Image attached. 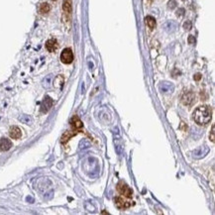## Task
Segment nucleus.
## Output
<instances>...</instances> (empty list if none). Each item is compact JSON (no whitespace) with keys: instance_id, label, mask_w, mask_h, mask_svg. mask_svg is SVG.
<instances>
[{"instance_id":"10","label":"nucleus","mask_w":215,"mask_h":215,"mask_svg":"<svg viewBox=\"0 0 215 215\" xmlns=\"http://www.w3.org/2000/svg\"><path fill=\"white\" fill-rule=\"evenodd\" d=\"M114 201H115V204H116L117 207L120 208V209H125V208H128V207L131 206V203L128 202V201H126V200H124L122 197H115Z\"/></svg>"},{"instance_id":"19","label":"nucleus","mask_w":215,"mask_h":215,"mask_svg":"<svg viewBox=\"0 0 215 215\" xmlns=\"http://www.w3.org/2000/svg\"><path fill=\"white\" fill-rule=\"evenodd\" d=\"M168 7L170 8V9H175L176 7V0H170L168 3Z\"/></svg>"},{"instance_id":"22","label":"nucleus","mask_w":215,"mask_h":215,"mask_svg":"<svg viewBox=\"0 0 215 215\" xmlns=\"http://www.w3.org/2000/svg\"><path fill=\"white\" fill-rule=\"evenodd\" d=\"M184 14V9L183 8H179V9L176 11V16H178V17H181Z\"/></svg>"},{"instance_id":"20","label":"nucleus","mask_w":215,"mask_h":215,"mask_svg":"<svg viewBox=\"0 0 215 215\" xmlns=\"http://www.w3.org/2000/svg\"><path fill=\"white\" fill-rule=\"evenodd\" d=\"M191 22H190V21H186V22H184V24H183V28H184V30H187V31H188V30H190L191 29Z\"/></svg>"},{"instance_id":"5","label":"nucleus","mask_w":215,"mask_h":215,"mask_svg":"<svg viewBox=\"0 0 215 215\" xmlns=\"http://www.w3.org/2000/svg\"><path fill=\"white\" fill-rule=\"evenodd\" d=\"M52 106H53V100H52L51 97L49 96H46L44 100L42 101V104H41V112L43 113H47L49 110L52 108Z\"/></svg>"},{"instance_id":"21","label":"nucleus","mask_w":215,"mask_h":215,"mask_svg":"<svg viewBox=\"0 0 215 215\" xmlns=\"http://www.w3.org/2000/svg\"><path fill=\"white\" fill-rule=\"evenodd\" d=\"M209 138H210V141L212 143H214V125H212V128H211V134L209 136Z\"/></svg>"},{"instance_id":"11","label":"nucleus","mask_w":215,"mask_h":215,"mask_svg":"<svg viewBox=\"0 0 215 215\" xmlns=\"http://www.w3.org/2000/svg\"><path fill=\"white\" fill-rule=\"evenodd\" d=\"M160 91L163 93H168L173 90V85L170 82H162L160 84Z\"/></svg>"},{"instance_id":"1","label":"nucleus","mask_w":215,"mask_h":215,"mask_svg":"<svg viewBox=\"0 0 215 215\" xmlns=\"http://www.w3.org/2000/svg\"><path fill=\"white\" fill-rule=\"evenodd\" d=\"M193 120L198 125H206L212 118V110L210 106L202 105L197 107L193 112Z\"/></svg>"},{"instance_id":"17","label":"nucleus","mask_w":215,"mask_h":215,"mask_svg":"<svg viewBox=\"0 0 215 215\" xmlns=\"http://www.w3.org/2000/svg\"><path fill=\"white\" fill-rule=\"evenodd\" d=\"M77 135V132H72V131H67L64 134L62 138V143H66L67 141H69L70 138L72 137V136Z\"/></svg>"},{"instance_id":"14","label":"nucleus","mask_w":215,"mask_h":215,"mask_svg":"<svg viewBox=\"0 0 215 215\" xmlns=\"http://www.w3.org/2000/svg\"><path fill=\"white\" fill-rule=\"evenodd\" d=\"M64 83V78L62 75H58V77H56L55 81H54V85H55V87H57V88H62Z\"/></svg>"},{"instance_id":"2","label":"nucleus","mask_w":215,"mask_h":215,"mask_svg":"<svg viewBox=\"0 0 215 215\" xmlns=\"http://www.w3.org/2000/svg\"><path fill=\"white\" fill-rule=\"evenodd\" d=\"M116 188L120 194H123L124 196H126L127 198L132 197V194H133L132 190L124 181H119L118 184H117V186H116Z\"/></svg>"},{"instance_id":"13","label":"nucleus","mask_w":215,"mask_h":215,"mask_svg":"<svg viewBox=\"0 0 215 215\" xmlns=\"http://www.w3.org/2000/svg\"><path fill=\"white\" fill-rule=\"evenodd\" d=\"M72 127L75 128V130L82 128V122L80 121V119L78 118L77 116H75V117H73V118H72Z\"/></svg>"},{"instance_id":"26","label":"nucleus","mask_w":215,"mask_h":215,"mask_svg":"<svg viewBox=\"0 0 215 215\" xmlns=\"http://www.w3.org/2000/svg\"><path fill=\"white\" fill-rule=\"evenodd\" d=\"M183 1H184V0H183Z\"/></svg>"},{"instance_id":"15","label":"nucleus","mask_w":215,"mask_h":215,"mask_svg":"<svg viewBox=\"0 0 215 215\" xmlns=\"http://www.w3.org/2000/svg\"><path fill=\"white\" fill-rule=\"evenodd\" d=\"M62 9L64 11L70 14L72 12V0H64V3H62Z\"/></svg>"},{"instance_id":"24","label":"nucleus","mask_w":215,"mask_h":215,"mask_svg":"<svg viewBox=\"0 0 215 215\" xmlns=\"http://www.w3.org/2000/svg\"><path fill=\"white\" fill-rule=\"evenodd\" d=\"M193 78H194V80H201V75L200 73H196V75H194V77H193Z\"/></svg>"},{"instance_id":"23","label":"nucleus","mask_w":215,"mask_h":215,"mask_svg":"<svg viewBox=\"0 0 215 215\" xmlns=\"http://www.w3.org/2000/svg\"><path fill=\"white\" fill-rule=\"evenodd\" d=\"M188 43H189V44H194V43H195V38L193 36H191V35L188 36Z\"/></svg>"},{"instance_id":"12","label":"nucleus","mask_w":215,"mask_h":215,"mask_svg":"<svg viewBox=\"0 0 215 215\" xmlns=\"http://www.w3.org/2000/svg\"><path fill=\"white\" fill-rule=\"evenodd\" d=\"M145 22L151 30H153L155 27H156V20H155V18L152 17V16H147L145 18Z\"/></svg>"},{"instance_id":"3","label":"nucleus","mask_w":215,"mask_h":215,"mask_svg":"<svg viewBox=\"0 0 215 215\" xmlns=\"http://www.w3.org/2000/svg\"><path fill=\"white\" fill-rule=\"evenodd\" d=\"M195 101V95L192 91L190 90H186L183 92L181 96V103L183 105L190 106L192 105Z\"/></svg>"},{"instance_id":"16","label":"nucleus","mask_w":215,"mask_h":215,"mask_svg":"<svg viewBox=\"0 0 215 215\" xmlns=\"http://www.w3.org/2000/svg\"><path fill=\"white\" fill-rule=\"evenodd\" d=\"M50 10H51V6L48 3H46V2L40 5L39 11L41 14H47L48 12H50Z\"/></svg>"},{"instance_id":"7","label":"nucleus","mask_w":215,"mask_h":215,"mask_svg":"<svg viewBox=\"0 0 215 215\" xmlns=\"http://www.w3.org/2000/svg\"><path fill=\"white\" fill-rule=\"evenodd\" d=\"M12 147V143L9 139L6 138H1L0 139V151L1 152H6L8 150H10Z\"/></svg>"},{"instance_id":"8","label":"nucleus","mask_w":215,"mask_h":215,"mask_svg":"<svg viewBox=\"0 0 215 215\" xmlns=\"http://www.w3.org/2000/svg\"><path fill=\"white\" fill-rule=\"evenodd\" d=\"M9 136L12 139H15V140H17V139H20L21 136H22V132H21V129L19 127H17V126H12L9 129Z\"/></svg>"},{"instance_id":"9","label":"nucleus","mask_w":215,"mask_h":215,"mask_svg":"<svg viewBox=\"0 0 215 215\" xmlns=\"http://www.w3.org/2000/svg\"><path fill=\"white\" fill-rule=\"evenodd\" d=\"M58 47H59V44H58V41L56 39H50L46 42V49L49 52H51V53L55 52L58 49Z\"/></svg>"},{"instance_id":"18","label":"nucleus","mask_w":215,"mask_h":215,"mask_svg":"<svg viewBox=\"0 0 215 215\" xmlns=\"http://www.w3.org/2000/svg\"><path fill=\"white\" fill-rule=\"evenodd\" d=\"M19 120H20L22 123H25V124H31L32 123V118H31V116H29V115H21L20 117H19Z\"/></svg>"},{"instance_id":"4","label":"nucleus","mask_w":215,"mask_h":215,"mask_svg":"<svg viewBox=\"0 0 215 215\" xmlns=\"http://www.w3.org/2000/svg\"><path fill=\"white\" fill-rule=\"evenodd\" d=\"M61 61H62V62H64V64H72L73 61V54H72V49L67 48L62 52Z\"/></svg>"},{"instance_id":"25","label":"nucleus","mask_w":215,"mask_h":215,"mask_svg":"<svg viewBox=\"0 0 215 215\" xmlns=\"http://www.w3.org/2000/svg\"><path fill=\"white\" fill-rule=\"evenodd\" d=\"M52 1H57V0H52Z\"/></svg>"},{"instance_id":"6","label":"nucleus","mask_w":215,"mask_h":215,"mask_svg":"<svg viewBox=\"0 0 215 215\" xmlns=\"http://www.w3.org/2000/svg\"><path fill=\"white\" fill-rule=\"evenodd\" d=\"M208 152H209L208 147L200 146V147H198V148L195 150V151H193L192 156L194 158H196V159H200V158H203L205 155H207Z\"/></svg>"}]
</instances>
